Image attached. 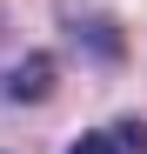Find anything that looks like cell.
<instances>
[{"label": "cell", "mask_w": 147, "mask_h": 154, "mask_svg": "<svg viewBox=\"0 0 147 154\" xmlns=\"http://www.w3.org/2000/svg\"><path fill=\"white\" fill-rule=\"evenodd\" d=\"M67 20H74V40H80L87 47V60H100V67H114L120 54H127V40H120V20L114 14H94V7H74V0H67Z\"/></svg>", "instance_id": "cell-1"}, {"label": "cell", "mask_w": 147, "mask_h": 154, "mask_svg": "<svg viewBox=\"0 0 147 154\" xmlns=\"http://www.w3.org/2000/svg\"><path fill=\"white\" fill-rule=\"evenodd\" d=\"M54 81H60V74H54V54H27L20 67L0 74V94L27 107V100H47V94H54Z\"/></svg>", "instance_id": "cell-2"}, {"label": "cell", "mask_w": 147, "mask_h": 154, "mask_svg": "<svg viewBox=\"0 0 147 154\" xmlns=\"http://www.w3.org/2000/svg\"><path fill=\"white\" fill-rule=\"evenodd\" d=\"M67 154H140V147H134V141H120V127L107 121V127H94V134H80Z\"/></svg>", "instance_id": "cell-3"}]
</instances>
